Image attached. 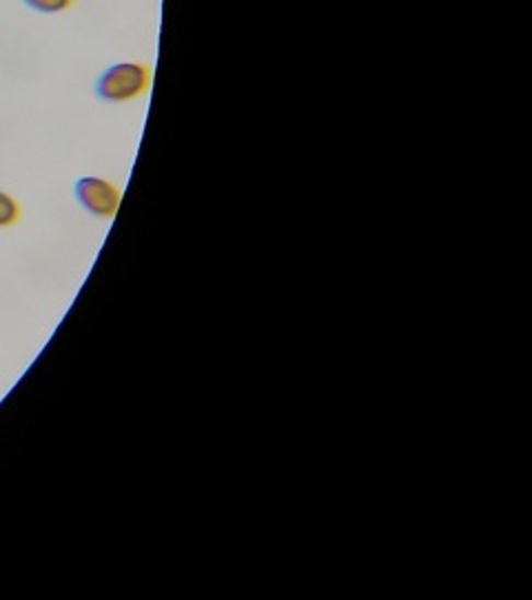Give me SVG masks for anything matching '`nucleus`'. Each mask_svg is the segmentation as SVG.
Masks as SVG:
<instances>
[{"mask_svg":"<svg viewBox=\"0 0 532 600\" xmlns=\"http://www.w3.org/2000/svg\"><path fill=\"white\" fill-rule=\"evenodd\" d=\"M153 71L144 62H118L105 69L96 82V95L103 103L123 105L144 97L151 91Z\"/></svg>","mask_w":532,"mask_h":600,"instance_id":"nucleus-1","label":"nucleus"},{"mask_svg":"<svg viewBox=\"0 0 532 600\" xmlns=\"http://www.w3.org/2000/svg\"><path fill=\"white\" fill-rule=\"evenodd\" d=\"M23 3L41 14H60L76 5V0H23Z\"/></svg>","mask_w":532,"mask_h":600,"instance_id":"nucleus-4","label":"nucleus"},{"mask_svg":"<svg viewBox=\"0 0 532 600\" xmlns=\"http://www.w3.org/2000/svg\"><path fill=\"white\" fill-rule=\"evenodd\" d=\"M78 205L101 220H114L120 211L123 191L105 177H80L73 186Z\"/></svg>","mask_w":532,"mask_h":600,"instance_id":"nucleus-2","label":"nucleus"},{"mask_svg":"<svg viewBox=\"0 0 532 600\" xmlns=\"http://www.w3.org/2000/svg\"><path fill=\"white\" fill-rule=\"evenodd\" d=\"M21 218H23L21 205L10 193L0 191V229H10V227L19 224Z\"/></svg>","mask_w":532,"mask_h":600,"instance_id":"nucleus-3","label":"nucleus"}]
</instances>
